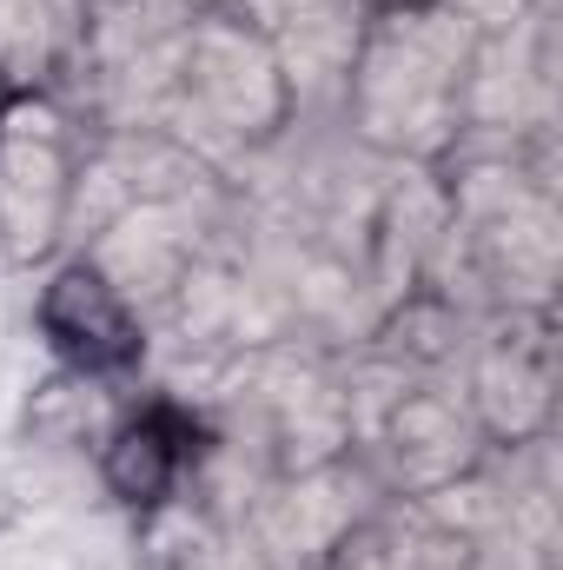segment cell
<instances>
[{
    "label": "cell",
    "mask_w": 563,
    "mask_h": 570,
    "mask_svg": "<svg viewBox=\"0 0 563 570\" xmlns=\"http://www.w3.org/2000/svg\"><path fill=\"white\" fill-rule=\"evenodd\" d=\"M40 325L53 338L60 358H73L80 372H113L134 358V318L113 298V285L100 279L93 266H67L60 279L47 285L40 298Z\"/></svg>",
    "instance_id": "obj_1"
},
{
    "label": "cell",
    "mask_w": 563,
    "mask_h": 570,
    "mask_svg": "<svg viewBox=\"0 0 563 570\" xmlns=\"http://www.w3.org/2000/svg\"><path fill=\"white\" fill-rule=\"evenodd\" d=\"M100 471H107V491H113L120 504H152V498H166V484H172V444H166L159 425L140 419V425H127L107 444Z\"/></svg>",
    "instance_id": "obj_2"
},
{
    "label": "cell",
    "mask_w": 563,
    "mask_h": 570,
    "mask_svg": "<svg viewBox=\"0 0 563 570\" xmlns=\"http://www.w3.org/2000/svg\"><path fill=\"white\" fill-rule=\"evenodd\" d=\"M451 431H457V412L431 392H405V405L392 412L398 451H437V444H451Z\"/></svg>",
    "instance_id": "obj_3"
},
{
    "label": "cell",
    "mask_w": 563,
    "mask_h": 570,
    "mask_svg": "<svg viewBox=\"0 0 563 570\" xmlns=\"http://www.w3.org/2000/svg\"><path fill=\"white\" fill-rule=\"evenodd\" d=\"M7 518H13V504H7V491H0V531H7Z\"/></svg>",
    "instance_id": "obj_4"
}]
</instances>
